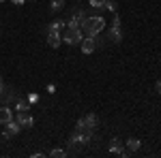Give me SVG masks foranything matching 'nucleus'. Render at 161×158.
<instances>
[{
  "instance_id": "1",
  "label": "nucleus",
  "mask_w": 161,
  "mask_h": 158,
  "mask_svg": "<svg viewBox=\"0 0 161 158\" xmlns=\"http://www.w3.org/2000/svg\"><path fill=\"white\" fill-rule=\"evenodd\" d=\"M103 28H105V19L99 15H92L86 17V22L82 24V32H86V37H97L99 32H103Z\"/></svg>"
},
{
  "instance_id": "2",
  "label": "nucleus",
  "mask_w": 161,
  "mask_h": 158,
  "mask_svg": "<svg viewBox=\"0 0 161 158\" xmlns=\"http://www.w3.org/2000/svg\"><path fill=\"white\" fill-rule=\"evenodd\" d=\"M82 38H84L82 28H80L77 24H73V22H69V26H67V32H64L62 41H64L67 45H80V43H82Z\"/></svg>"
},
{
  "instance_id": "3",
  "label": "nucleus",
  "mask_w": 161,
  "mask_h": 158,
  "mask_svg": "<svg viewBox=\"0 0 161 158\" xmlns=\"http://www.w3.org/2000/svg\"><path fill=\"white\" fill-rule=\"evenodd\" d=\"M80 47H82V51H84V54H92V51L97 49V37H86V38H82Z\"/></svg>"
},
{
  "instance_id": "4",
  "label": "nucleus",
  "mask_w": 161,
  "mask_h": 158,
  "mask_svg": "<svg viewBox=\"0 0 161 158\" xmlns=\"http://www.w3.org/2000/svg\"><path fill=\"white\" fill-rule=\"evenodd\" d=\"M4 126H7V128H4V135H2L4 139H11V137H15V135H17V133H19V130H22V126H19V124H17V122H15V120L7 122Z\"/></svg>"
},
{
  "instance_id": "5",
  "label": "nucleus",
  "mask_w": 161,
  "mask_h": 158,
  "mask_svg": "<svg viewBox=\"0 0 161 158\" xmlns=\"http://www.w3.org/2000/svg\"><path fill=\"white\" fill-rule=\"evenodd\" d=\"M17 124H19L22 128H30V126L35 124V120L28 115V111H17Z\"/></svg>"
},
{
  "instance_id": "6",
  "label": "nucleus",
  "mask_w": 161,
  "mask_h": 158,
  "mask_svg": "<svg viewBox=\"0 0 161 158\" xmlns=\"http://www.w3.org/2000/svg\"><path fill=\"white\" fill-rule=\"evenodd\" d=\"M110 154H120V156H127V154H129V150H125V147H123L120 139H112V143H110Z\"/></svg>"
},
{
  "instance_id": "7",
  "label": "nucleus",
  "mask_w": 161,
  "mask_h": 158,
  "mask_svg": "<svg viewBox=\"0 0 161 158\" xmlns=\"http://www.w3.org/2000/svg\"><path fill=\"white\" fill-rule=\"evenodd\" d=\"M47 43H50V47H58L62 43V37H60V30H50V34H47Z\"/></svg>"
},
{
  "instance_id": "8",
  "label": "nucleus",
  "mask_w": 161,
  "mask_h": 158,
  "mask_svg": "<svg viewBox=\"0 0 161 158\" xmlns=\"http://www.w3.org/2000/svg\"><path fill=\"white\" fill-rule=\"evenodd\" d=\"M71 22H73V24H77L80 28H82V24L86 22V13L82 11V7H80V4L73 9V19H71Z\"/></svg>"
},
{
  "instance_id": "9",
  "label": "nucleus",
  "mask_w": 161,
  "mask_h": 158,
  "mask_svg": "<svg viewBox=\"0 0 161 158\" xmlns=\"http://www.w3.org/2000/svg\"><path fill=\"white\" fill-rule=\"evenodd\" d=\"M13 120V111L11 107H0V124H7V122H11Z\"/></svg>"
},
{
  "instance_id": "10",
  "label": "nucleus",
  "mask_w": 161,
  "mask_h": 158,
  "mask_svg": "<svg viewBox=\"0 0 161 158\" xmlns=\"http://www.w3.org/2000/svg\"><path fill=\"white\" fill-rule=\"evenodd\" d=\"M110 41H112V43H120V41H123L120 26H112V30H110Z\"/></svg>"
},
{
  "instance_id": "11",
  "label": "nucleus",
  "mask_w": 161,
  "mask_h": 158,
  "mask_svg": "<svg viewBox=\"0 0 161 158\" xmlns=\"http://www.w3.org/2000/svg\"><path fill=\"white\" fill-rule=\"evenodd\" d=\"M84 124H86V128L95 130V128H97V124H99V118H97L95 113H88L86 118H84Z\"/></svg>"
},
{
  "instance_id": "12",
  "label": "nucleus",
  "mask_w": 161,
  "mask_h": 158,
  "mask_svg": "<svg viewBox=\"0 0 161 158\" xmlns=\"http://www.w3.org/2000/svg\"><path fill=\"white\" fill-rule=\"evenodd\" d=\"M140 145H142L140 139H129V141H127V150H129V152H137Z\"/></svg>"
},
{
  "instance_id": "13",
  "label": "nucleus",
  "mask_w": 161,
  "mask_h": 158,
  "mask_svg": "<svg viewBox=\"0 0 161 158\" xmlns=\"http://www.w3.org/2000/svg\"><path fill=\"white\" fill-rule=\"evenodd\" d=\"M50 7H52V11H60L64 7V0H50Z\"/></svg>"
},
{
  "instance_id": "14",
  "label": "nucleus",
  "mask_w": 161,
  "mask_h": 158,
  "mask_svg": "<svg viewBox=\"0 0 161 158\" xmlns=\"http://www.w3.org/2000/svg\"><path fill=\"white\" fill-rule=\"evenodd\" d=\"M62 28H64V19H54L50 30H62Z\"/></svg>"
},
{
  "instance_id": "15",
  "label": "nucleus",
  "mask_w": 161,
  "mask_h": 158,
  "mask_svg": "<svg viewBox=\"0 0 161 158\" xmlns=\"http://www.w3.org/2000/svg\"><path fill=\"white\" fill-rule=\"evenodd\" d=\"M88 4H90L92 9H103V4H105V0H88Z\"/></svg>"
},
{
  "instance_id": "16",
  "label": "nucleus",
  "mask_w": 161,
  "mask_h": 158,
  "mask_svg": "<svg viewBox=\"0 0 161 158\" xmlns=\"http://www.w3.org/2000/svg\"><path fill=\"white\" fill-rule=\"evenodd\" d=\"M50 156L52 158H64V156H67V152H64V150H52Z\"/></svg>"
},
{
  "instance_id": "17",
  "label": "nucleus",
  "mask_w": 161,
  "mask_h": 158,
  "mask_svg": "<svg viewBox=\"0 0 161 158\" xmlns=\"http://www.w3.org/2000/svg\"><path fill=\"white\" fill-rule=\"evenodd\" d=\"M108 11H112V13H116V2L114 0H105V4H103Z\"/></svg>"
},
{
  "instance_id": "18",
  "label": "nucleus",
  "mask_w": 161,
  "mask_h": 158,
  "mask_svg": "<svg viewBox=\"0 0 161 158\" xmlns=\"http://www.w3.org/2000/svg\"><path fill=\"white\" fill-rule=\"evenodd\" d=\"M15 109H17V111H28L30 107H28V103H24V100H22V103H17V107H15Z\"/></svg>"
},
{
  "instance_id": "19",
  "label": "nucleus",
  "mask_w": 161,
  "mask_h": 158,
  "mask_svg": "<svg viewBox=\"0 0 161 158\" xmlns=\"http://www.w3.org/2000/svg\"><path fill=\"white\" fill-rule=\"evenodd\" d=\"M155 90H157V92L161 94V81H157V84H155Z\"/></svg>"
},
{
  "instance_id": "20",
  "label": "nucleus",
  "mask_w": 161,
  "mask_h": 158,
  "mask_svg": "<svg viewBox=\"0 0 161 158\" xmlns=\"http://www.w3.org/2000/svg\"><path fill=\"white\" fill-rule=\"evenodd\" d=\"M22 2H24V0H13V4H22Z\"/></svg>"
},
{
  "instance_id": "21",
  "label": "nucleus",
  "mask_w": 161,
  "mask_h": 158,
  "mask_svg": "<svg viewBox=\"0 0 161 158\" xmlns=\"http://www.w3.org/2000/svg\"><path fill=\"white\" fill-rule=\"evenodd\" d=\"M0 94H2V85H0Z\"/></svg>"
},
{
  "instance_id": "22",
  "label": "nucleus",
  "mask_w": 161,
  "mask_h": 158,
  "mask_svg": "<svg viewBox=\"0 0 161 158\" xmlns=\"http://www.w3.org/2000/svg\"><path fill=\"white\" fill-rule=\"evenodd\" d=\"M0 85H2V79H0Z\"/></svg>"
},
{
  "instance_id": "23",
  "label": "nucleus",
  "mask_w": 161,
  "mask_h": 158,
  "mask_svg": "<svg viewBox=\"0 0 161 158\" xmlns=\"http://www.w3.org/2000/svg\"><path fill=\"white\" fill-rule=\"evenodd\" d=\"M0 2H4V0H0Z\"/></svg>"
}]
</instances>
